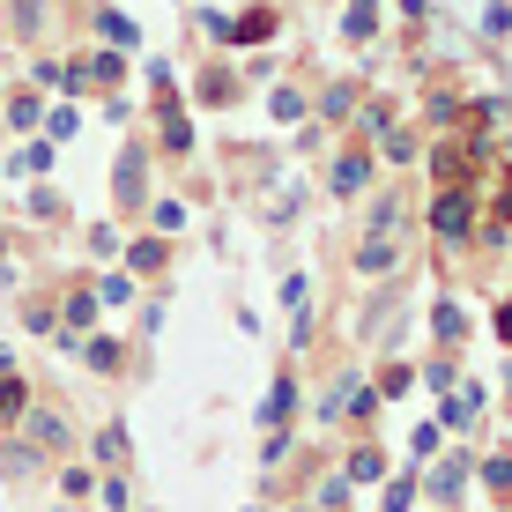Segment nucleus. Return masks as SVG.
Segmentation results:
<instances>
[{
  "label": "nucleus",
  "instance_id": "obj_1",
  "mask_svg": "<svg viewBox=\"0 0 512 512\" xmlns=\"http://www.w3.org/2000/svg\"><path fill=\"white\" fill-rule=\"evenodd\" d=\"M15 409H23V386H15V379H0V416H15Z\"/></svg>",
  "mask_w": 512,
  "mask_h": 512
},
{
  "label": "nucleus",
  "instance_id": "obj_2",
  "mask_svg": "<svg viewBox=\"0 0 512 512\" xmlns=\"http://www.w3.org/2000/svg\"><path fill=\"white\" fill-rule=\"evenodd\" d=\"M498 327H505V334H512V305H505V320H498Z\"/></svg>",
  "mask_w": 512,
  "mask_h": 512
}]
</instances>
